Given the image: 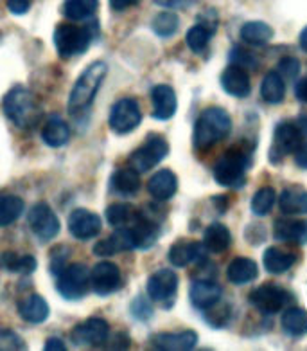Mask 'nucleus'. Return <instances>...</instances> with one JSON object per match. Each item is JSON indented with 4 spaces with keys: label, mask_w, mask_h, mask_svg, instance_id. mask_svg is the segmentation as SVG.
<instances>
[{
    "label": "nucleus",
    "mask_w": 307,
    "mask_h": 351,
    "mask_svg": "<svg viewBox=\"0 0 307 351\" xmlns=\"http://www.w3.org/2000/svg\"><path fill=\"white\" fill-rule=\"evenodd\" d=\"M263 263L264 269L268 270L269 274H284L295 263V254L288 252V250L278 249V247H269L264 252Z\"/></svg>",
    "instance_id": "29"
},
{
    "label": "nucleus",
    "mask_w": 307,
    "mask_h": 351,
    "mask_svg": "<svg viewBox=\"0 0 307 351\" xmlns=\"http://www.w3.org/2000/svg\"><path fill=\"white\" fill-rule=\"evenodd\" d=\"M135 249L133 238H131L130 227H120L116 232H111L106 240L99 241L94 247V254L96 256H111L117 252H124V250Z\"/></svg>",
    "instance_id": "22"
},
{
    "label": "nucleus",
    "mask_w": 307,
    "mask_h": 351,
    "mask_svg": "<svg viewBox=\"0 0 307 351\" xmlns=\"http://www.w3.org/2000/svg\"><path fill=\"white\" fill-rule=\"evenodd\" d=\"M230 231L223 223H212V226L206 227L205 234H203V245L206 250H211L214 254H221L230 247Z\"/></svg>",
    "instance_id": "31"
},
{
    "label": "nucleus",
    "mask_w": 307,
    "mask_h": 351,
    "mask_svg": "<svg viewBox=\"0 0 307 351\" xmlns=\"http://www.w3.org/2000/svg\"><path fill=\"white\" fill-rule=\"evenodd\" d=\"M284 94H286V85H284L282 76L278 73H269L264 76L261 83V96L269 105H277L282 103Z\"/></svg>",
    "instance_id": "34"
},
{
    "label": "nucleus",
    "mask_w": 307,
    "mask_h": 351,
    "mask_svg": "<svg viewBox=\"0 0 307 351\" xmlns=\"http://www.w3.org/2000/svg\"><path fill=\"white\" fill-rule=\"evenodd\" d=\"M111 188L120 195H135L140 189V177L139 171L130 168L117 169L111 177Z\"/></svg>",
    "instance_id": "33"
},
{
    "label": "nucleus",
    "mask_w": 307,
    "mask_h": 351,
    "mask_svg": "<svg viewBox=\"0 0 307 351\" xmlns=\"http://www.w3.org/2000/svg\"><path fill=\"white\" fill-rule=\"evenodd\" d=\"M140 0H110V5L114 11H124L128 8H133V5L139 4Z\"/></svg>",
    "instance_id": "49"
},
{
    "label": "nucleus",
    "mask_w": 307,
    "mask_h": 351,
    "mask_svg": "<svg viewBox=\"0 0 307 351\" xmlns=\"http://www.w3.org/2000/svg\"><path fill=\"white\" fill-rule=\"evenodd\" d=\"M25 204L20 197H2L0 198V227H8L11 223H15L20 218V215L24 213Z\"/></svg>",
    "instance_id": "36"
},
{
    "label": "nucleus",
    "mask_w": 307,
    "mask_h": 351,
    "mask_svg": "<svg viewBox=\"0 0 307 351\" xmlns=\"http://www.w3.org/2000/svg\"><path fill=\"white\" fill-rule=\"evenodd\" d=\"M278 69V74L286 80H295L300 73V62L297 58H293V56H286L278 62L277 65Z\"/></svg>",
    "instance_id": "45"
},
{
    "label": "nucleus",
    "mask_w": 307,
    "mask_h": 351,
    "mask_svg": "<svg viewBox=\"0 0 307 351\" xmlns=\"http://www.w3.org/2000/svg\"><path fill=\"white\" fill-rule=\"evenodd\" d=\"M284 332L291 337H300L307 333V313L302 308H289L282 315Z\"/></svg>",
    "instance_id": "37"
},
{
    "label": "nucleus",
    "mask_w": 307,
    "mask_h": 351,
    "mask_svg": "<svg viewBox=\"0 0 307 351\" xmlns=\"http://www.w3.org/2000/svg\"><path fill=\"white\" fill-rule=\"evenodd\" d=\"M131 238H133L135 249H149V247L155 245V241L159 240L160 227L159 221L153 220V218L146 215L142 211L140 218L135 221L133 226H130Z\"/></svg>",
    "instance_id": "17"
},
{
    "label": "nucleus",
    "mask_w": 307,
    "mask_h": 351,
    "mask_svg": "<svg viewBox=\"0 0 307 351\" xmlns=\"http://www.w3.org/2000/svg\"><path fill=\"white\" fill-rule=\"evenodd\" d=\"M278 207L284 215L295 217V215H307V191L304 188L293 186L280 193Z\"/></svg>",
    "instance_id": "26"
},
{
    "label": "nucleus",
    "mask_w": 307,
    "mask_h": 351,
    "mask_svg": "<svg viewBox=\"0 0 307 351\" xmlns=\"http://www.w3.org/2000/svg\"><path fill=\"white\" fill-rule=\"evenodd\" d=\"M4 112L20 128H34L42 119V108L33 92L24 87L11 88L4 97Z\"/></svg>",
    "instance_id": "2"
},
{
    "label": "nucleus",
    "mask_w": 307,
    "mask_h": 351,
    "mask_svg": "<svg viewBox=\"0 0 307 351\" xmlns=\"http://www.w3.org/2000/svg\"><path fill=\"white\" fill-rule=\"evenodd\" d=\"M230 130L232 119L223 108H206L194 126V146L200 152H206L225 139Z\"/></svg>",
    "instance_id": "1"
},
{
    "label": "nucleus",
    "mask_w": 307,
    "mask_h": 351,
    "mask_svg": "<svg viewBox=\"0 0 307 351\" xmlns=\"http://www.w3.org/2000/svg\"><path fill=\"white\" fill-rule=\"evenodd\" d=\"M42 139L51 148L65 146L70 139V128L59 116H51L42 128Z\"/></svg>",
    "instance_id": "27"
},
{
    "label": "nucleus",
    "mask_w": 307,
    "mask_h": 351,
    "mask_svg": "<svg viewBox=\"0 0 307 351\" xmlns=\"http://www.w3.org/2000/svg\"><path fill=\"white\" fill-rule=\"evenodd\" d=\"M302 145V132L300 126H297L291 121L280 123L275 128L273 143H271V149H269V159L273 162H278L284 159L286 155L297 152L298 146Z\"/></svg>",
    "instance_id": "10"
},
{
    "label": "nucleus",
    "mask_w": 307,
    "mask_h": 351,
    "mask_svg": "<svg viewBox=\"0 0 307 351\" xmlns=\"http://www.w3.org/2000/svg\"><path fill=\"white\" fill-rule=\"evenodd\" d=\"M99 8V0H65L63 15L70 20H83L92 16Z\"/></svg>",
    "instance_id": "38"
},
{
    "label": "nucleus",
    "mask_w": 307,
    "mask_h": 351,
    "mask_svg": "<svg viewBox=\"0 0 307 351\" xmlns=\"http://www.w3.org/2000/svg\"><path fill=\"white\" fill-rule=\"evenodd\" d=\"M31 231L38 236L42 241H49L56 238L59 232V220L54 211L47 204L40 202L31 207L29 217H27Z\"/></svg>",
    "instance_id": "11"
},
{
    "label": "nucleus",
    "mask_w": 307,
    "mask_h": 351,
    "mask_svg": "<svg viewBox=\"0 0 307 351\" xmlns=\"http://www.w3.org/2000/svg\"><path fill=\"white\" fill-rule=\"evenodd\" d=\"M101 217L87 209H76L68 217V231L77 240H92L101 232Z\"/></svg>",
    "instance_id": "14"
},
{
    "label": "nucleus",
    "mask_w": 307,
    "mask_h": 351,
    "mask_svg": "<svg viewBox=\"0 0 307 351\" xmlns=\"http://www.w3.org/2000/svg\"><path fill=\"white\" fill-rule=\"evenodd\" d=\"M241 38L250 45H266L273 38V29L264 22H248L241 27Z\"/></svg>",
    "instance_id": "35"
},
{
    "label": "nucleus",
    "mask_w": 307,
    "mask_h": 351,
    "mask_svg": "<svg viewBox=\"0 0 307 351\" xmlns=\"http://www.w3.org/2000/svg\"><path fill=\"white\" fill-rule=\"evenodd\" d=\"M25 350L24 339L11 330H0V351H22Z\"/></svg>",
    "instance_id": "43"
},
{
    "label": "nucleus",
    "mask_w": 307,
    "mask_h": 351,
    "mask_svg": "<svg viewBox=\"0 0 307 351\" xmlns=\"http://www.w3.org/2000/svg\"><path fill=\"white\" fill-rule=\"evenodd\" d=\"M232 317V308L226 303H214L212 306L205 308V321L214 328H223L228 324Z\"/></svg>",
    "instance_id": "41"
},
{
    "label": "nucleus",
    "mask_w": 307,
    "mask_h": 351,
    "mask_svg": "<svg viewBox=\"0 0 307 351\" xmlns=\"http://www.w3.org/2000/svg\"><path fill=\"white\" fill-rule=\"evenodd\" d=\"M90 285L97 295H110L120 287V270L116 263L101 261L94 267L90 274Z\"/></svg>",
    "instance_id": "15"
},
{
    "label": "nucleus",
    "mask_w": 307,
    "mask_h": 351,
    "mask_svg": "<svg viewBox=\"0 0 307 351\" xmlns=\"http://www.w3.org/2000/svg\"><path fill=\"white\" fill-rule=\"evenodd\" d=\"M151 101H153L155 119L168 121L176 114V94L169 85H157L151 90Z\"/></svg>",
    "instance_id": "19"
},
{
    "label": "nucleus",
    "mask_w": 307,
    "mask_h": 351,
    "mask_svg": "<svg viewBox=\"0 0 307 351\" xmlns=\"http://www.w3.org/2000/svg\"><path fill=\"white\" fill-rule=\"evenodd\" d=\"M295 162H297L298 168L307 169V143L297 148V152H295Z\"/></svg>",
    "instance_id": "48"
},
{
    "label": "nucleus",
    "mask_w": 307,
    "mask_h": 351,
    "mask_svg": "<svg viewBox=\"0 0 307 351\" xmlns=\"http://www.w3.org/2000/svg\"><path fill=\"white\" fill-rule=\"evenodd\" d=\"M106 73H108V67L103 62L90 63L83 71V74L77 77L76 85L70 90V96H68V110H70V114H81L85 108L92 105L94 97L97 96V92L101 88Z\"/></svg>",
    "instance_id": "3"
},
{
    "label": "nucleus",
    "mask_w": 307,
    "mask_h": 351,
    "mask_svg": "<svg viewBox=\"0 0 307 351\" xmlns=\"http://www.w3.org/2000/svg\"><path fill=\"white\" fill-rule=\"evenodd\" d=\"M97 36V22L90 25H72L59 24L54 31V45L62 58H72L79 54L87 53L92 40Z\"/></svg>",
    "instance_id": "4"
},
{
    "label": "nucleus",
    "mask_w": 307,
    "mask_h": 351,
    "mask_svg": "<svg viewBox=\"0 0 307 351\" xmlns=\"http://www.w3.org/2000/svg\"><path fill=\"white\" fill-rule=\"evenodd\" d=\"M18 313H20V317L24 319L25 322L40 324V322L47 321L51 310H49L47 301H45L42 295L33 293V295H27V298L20 301Z\"/></svg>",
    "instance_id": "24"
},
{
    "label": "nucleus",
    "mask_w": 307,
    "mask_h": 351,
    "mask_svg": "<svg viewBox=\"0 0 307 351\" xmlns=\"http://www.w3.org/2000/svg\"><path fill=\"white\" fill-rule=\"evenodd\" d=\"M178 25H180V19H178L176 13L173 11H163V13H159L155 16L153 22H151V27L159 36L162 38H169L173 36L178 31Z\"/></svg>",
    "instance_id": "39"
},
{
    "label": "nucleus",
    "mask_w": 307,
    "mask_h": 351,
    "mask_svg": "<svg viewBox=\"0 0 307 351\" xmlns=\"http://www.w3.org/2000/svg\"><path fill=\"white\" fill-rule=\"evenodd\" d=\"M275 200H277V193L273 188L259 189L252 198V213L257 217H266L271 211Z\"/></svg>",
    "instance_id": "40"
},
{
    "label": "nucleus",
    "mask_w": 307,
    "mask_h": 351,
    "mask_svg": "<svg viewBox=\"0 0 307 351\" xmlns=\"http://www.w3.org/2000/svg\"><path fill=\"white\" fill-rule=\"evenodd\" d=\"M298 42H300V47H302V51H306L307 53V27L302 31V33H300V40H298Z\"/></svg>",
    "instance_id": "53"
},
{
    "label": "nucleus",
    "mask_w": 307,
    "mask_h": 351,
    "mask_svg": "<svg viewBox=\"0 0 307 351\" xmlns=\"http://www.w3.org/2000/svg\"><path fill=\"white\" fill-rule=\"evenodd\" d=\"M142 211H139L137 207L131 204H114L106 209V220L111 227H130L135 221L139 220Z\"/></svg>",
    "instance_id": "32"
},
{
    "label": "nucleus",
    "mask_w": 307,
    "mask_h": 351,
    "mask_svg": "<svg viewBox=\"0 0 307 351\" xmlns=\"http://www.w3.org/2000/svg\"><path fill=\"white\" fill-rule=\"evenodd\" d=\"M31 8V0H8V10L13 15H25Z\"/></svg>",
    "instance_id": "47"
},
{
    "label": "nucleus",
    "mask_w": 307,
    "mask_h": 351,
    "mask_svg": "<svg viewBox=\"0 0 307 351\" xmlns=\"http://www.w3.org/2000/svg\"><path fill=\"white\" fill-rule=\"evenodd\" d=\"M275 240L288 243H307V220H277L275 221Z\"/></svg>",
    "instance_id": "25"
},
{
    "label": "nucleus",
    "mask_w": 307,
    "mask_h": 351,
    "mask_svg": "<svg viewBox=\"0 0 307 351\" xmlns=\"http://www.w3.org/2000/svg\"><path fill=\"white\" fill-rule=\"evenodd\" d=\"M191 2L192 0H155V4L162 5V8H185Z\"/></svg>",
    "instance_id": "50"
},
{
    "label": "nucleus",
    "mask_w": 307,
    "mask_h": 351,
    "mask_svg": "<svg viewBox=\"0 0 307 351\" xmlns=\"http://www.w3.org/2000/svg\"><path fill=\"white\" fill-rule=\"evenodd\" d=\"M142 121V112H140L139 103L131 99V97H124L119 99L116 105L111 106L110 112V128L116 134H130L133 132Z\"/></svg>",
    "instance_id": "9"
},
{
    "label": "nucleus",
    "mask_w": 307,
    "mask_h": 351,
    "mask_svg": "<svg viewBox=\"0 0 307 351\" xmlns=\"http://www.w3.org/2000/svg\"><path fill=\"white\" fill-rule=\"evenodd\" d=\"M178 189V178L171 169H160L153 177L149 178L148 191L149 195L160 202H165L169 198H173V195Z\"/></svg>",
    "instance_id": "23"
},
{
    "label": "nucleus",
    "mask_w": 307,
    "mask_h": 351,
    "mask_svg": "<svg viewBox=\"0 0 307 351\" xmlns=\"http://www.w3.org/2000/svg\"><path fill=\"white\" fill-rule=\"evenodd\" d=\"M221 290L219 285H216L211 279H196L191 287V303L194 304L200 310H205V308L212 306L214 303L221 301Z\"/></svg>",
    "instance_id": "21"
},
{
    "label": "nucleus",
    "mask_w": 307,
    "mask_h": 351,
    "mask_svg": "<svg viewBox=\"0 0 307 351\" xmlns=\"http://www.w3.org/2000/svg\"><path fill=\"white\" fill-rule=\"evenodd\" d=\"M169 154L168 141L162 135H149L146 143L139 149H135L130 157V166L139 173H146L153 169L159 162H162Z\"/></svg>",
    "instance_id": "7"
},
{
    "label": "nucleus",
    "mask_w": 307,
    "mask_h": 351,
    "mask_svg": "<svg viewBox=\"0 0 307 351\" xmlns=\"http://www.w3.org/2000/svg\"><path fill=\"white\" fill-rule=\"evenodd\" d=\"M295 94H297V97L300 99V101L307 103V76L297 83V87H295Z\"/></svg>",
    "instance_id": "52"
},
{
    "label": "nucleus",
    "mask_w": 307,
    "mask_h": 351,
    "mask_svg": "<svg viewBox=\"0 0 307 351\" xmlns=\"http://www.w3.org/2000/svg\"><path fill=\"white\" fill-rule=\"evenodd\" d=\"M221 87L226 94H230L234 97L248 96L250 90H252V85H250V76L246 73V69L239 67V65H230L221 76Z\"/></svg>",
    "instance_id": "20"
},
{
    "label": "nucleus",
    "mask_w": 307,
    "mask_h": 351,
    "mask_svg": "<svg viewBox=\"0 0 307 351\" xmlns=\"http://www.w3.org/2000/svg\"><path fill=\"white\" fill-rule=\"evenodd\" d=\"M291 293L288 290H284L282 287H278L275 283L261 285L259 289H255L254 292L250 293V303L263 313H268V315H273V313L284 310L291 303Z\"/></svg>",
    "instance_id": "8"
},
{
    "label": "nucleus",
    "mask_w": 307,
    "mask_h": 351,
    "mask_svg": "<svg viewBox=\"0 0 307 351\" xmlns=\"http://www.w3.org/2000/svg\"><path fill=\"white\" fill-rule=\"evenodd\" d=\"M198 335L191 330L178 333H157L151 337V346L162 351H187L196 346Z\"/></svg>",
    "instance_id": "18"
},
{
    "label": "nucleus",
    "mask_w": 307,
    "mask_h": 351,
    "mask_svg": "<svg viewBox=\"0 0 307 351\" xmlns=\"http://www.w3.org/2000/svg\"><path fill=\"white\" fill-rule=\"evenodd\" d=\"M259 274L257 263L250 258H235L226 269V278L234 285H245L254 281Z\"/></svg>",
    "instance_id": "28"
},
{
    "label": "nucleus",
    "mask_w": 307,
    "mask_h": 351,
    "mask_svg": "<svg viewBox=\"0 0 307 351\" xmlns=\"http://www.w3.org/2000/svg\"><path fill=\"white\" fill-rule=\"evenodd\" d=\"M178 290V276L174 270L160 269L148 279V295L157 303L173 301Z\"/></svg>",
    "instance_id": "13"
},
{
    "label": "nucleus",
    "mask_w": 307,
    "mask_h": 351,
    "mask_svg": "<svg viewBox=\"0 0 307 351\" xmlns=\"http://www.w3.org/2000/svg\"><path fill=\"white\" fill-rule=\"evenodd\" d=\"M67 346L63 344L62 339H56V337H51L47 342H45V351H65Z\"/></svg>",
    "instance_id": "51"
},
{
    "label": "nucleus",
    "mask_w": 307,
    "mask_h": 351,
    "mask_svg": "<svg viewBox=\"0 0 307 351\" xmlns=\"http://www.w3.org/2000/svg\"><path fill=\"white\" fill-rule=\"evenodd\" d=\"M38 263L34 256L24 254L18 256L15 252H4L0 254V269L10 272V274H33Z\"/></svg>",
    "instance_id": "30"
},
{
    "label": "nucleus",
    "mask_w": 307,
    "mask_h": 351,
    "mask_svg": "<svg viewBox=\"0 0 307 351\" xmlns=\"http://www.w3.org/2000/svg\"><path fill=\"white\" fill-rule=\"evenodd\" d=\"M88 287H90V276L83 263H72L65 267L59 272L58 285H56L58 292L68 301H79L85 298Z\"/></svg>",
    "instance_id": "6"
},
{
    "label": "nucleus",
    "mask_w": 307,
    "mask_h": 351,
    "mask_svg": "<svg viewBox=\"0 0 307 351\" xmlns=\"http://www.w3.org/2000/svg\"><path fill=\"white\" fill-rule=\"evenodd\" d=\"M205 254L206 249L202 243L180 240L169 249V261L174 267H187L191 263H202V261H205Z\"/></svg>",
    "instance_id": "16"
},
{
    "label": "nucleus",
    "mask_w": 307,
    "mask_h": 351,
    "mask_svg": "<svg viewBox=\"0 0 307 351\" xmlns=\"http://www.w3.org/2000/svg\"><path fill=\"white\" fill-rule=\"evenodd\" d=\"M252 164V154L245 146H232L214 166V178L219 186L235 188L245 182V175Z\"/></svg>",
    "instance_id": "5"
},
{
    "label": "nucleus",
    "mask_w": 307,
    "mask_h": 351,
    "mask_svg": "<svg viewBox=\"0 0 307 351\" xmlns=\"http://www.w3.org/2000/svg\"><path fill=\"white\" fill-rule=\"evenodd\" d=\"M131 313H133V317L139 319V321H148V319H151V315H153V308H151L148 299L137 298L133 303H131Z\"/></svg>",
    "instance_id": "46"
},
{
    "label": "nucleus",
    "mask_w": 307,
    "mask_h": 351,
    "mask_svg": "<svg viewBox=\"0 0 307 351\" xmlns=\"http://www.w3.org/2000/svg\"><path fill=\"white\" fill-rule=\"evenodd\" d=\"M211 33L212 31H209L205 25H202V24H198V25H194V27H191L187 33V36H185L189 49H191V51H194V53H202V51H205L206 44H209V38H211Z\"/></svg>",
    "instance_id": "42"
},
{
    "label": "nucleus",
    "mask_w": 307,
    "mask_h": 351,
    "mask_svg": "<svg viewBox=\"0 0 307 351\" xmlns=\"http://www.w3.org/2000/svg\"><path fill=\"white\" fill-rule=\"evenodd\" d=\"M110 337V324L105 319L92 317L81 322L70 332V339L76 346H101Z\"/></svg>",
    "instance_id": "12"
},
{
    "label": "nucleus",
    "mask_w": 307,
    "mask_h": 351,
    "mask_svg": "<svg viewBox=\"0 0 307 351\" xmlns=\"http://www.w3.org/2000/svg\"><path fill=\"white\" fill-rule=\"evenodd\" d=\"M230 60L234 62V65H239L243 69H257L259 67V60L255 58L254 54L246 51L243 47H234L232 49Z\"/></svg>",
    "instance_id": "44"
}]
</instances>
